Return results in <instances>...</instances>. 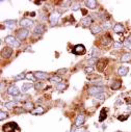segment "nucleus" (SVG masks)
Listing matches in <instances>:
<instances>
[{"mask_svg":"<svg viewBox=\"0 0 131 132\" xmlns=\"http://www.w3.org/2000/svg\"><path fill=\"white\" fill-rule=\"evenodd\" d=\"M130 59H131V54H130V53H125V54H123L122 57H121V61H122V62L129 61Z\"/></svg>","mask_w":131,"mask_h":132,"instance_id":"obj_20","label":"nucleus"},{"mask_svg":"<svg viewBox=\"0 0 131 132\" xmlns=\"http://www.w3.org/2000/svg\"><path fill=\"white\" fill-rule=\"evenodd\" d=\"M30 15H31V16H32V17H35V16H36V13H35V12H32V13H31V14H30Z\"/></svg>","mask_w":131,"mask_h":132,"instance_id":"obj_45","label":"nucleus"},{"mask_svg":"<svg viewBox=\"0 0 131 132\" xmlns=\"http://www.w3.org/2000/svg\"><path fill=\"white\" fill-rule=\"evenodd\" d=\"M12 53H13V49L12 48H10V47H5V48H3L2 49V51H1V56L2 57H10V56H12Z\"/></svg>","mask_w":131,"mask_h":132,"instance_id":"obj_9","label":"nucleus"},{"mask_svg":"<svg viewBox=\"0 0 131 132\" xmlns=\"http://www.w3.org/2000/svg\"><path fill=\"white\" fill-rule=\"evenodd\" d=\"M82 124H84V116L79 114V116L76 118L75 125H76V126H80V125H82Z\"/></svg>","mask_w":131,"mask_h":132,"instance_id":"obj_15","label":"nucleus"},{"mask_svg":"<svg viewBox=\"0 0 131 132\" xmlns=\"http://www.w3.org/2000/svg\"><path fill=\"white\" fill-rule=\"evenodd\" d=\"M84 72H85V73H92V72H93V68H92V67H86V68L84 69Z\"/></svg>","mask_w":131,"mask_h":132,"instance_id":"obj_38","label":"nucleus"},{"mask_svg":"<svg viewBox=\"0 0 131 132\" xmlns=\"http://www.w3.org/2000/svg\"><path fill=\"white\" fill-rule=\"evenodd\" d=\"M32 85L31 83H24L23 85H22V88H21V90H22V93H26L28 89H30V88H32Z\"/></svg>","mask_w":131,"mask_h":132,"instance_id":"obj_19","label":"nucleus"},{"mask_svg":"<svg viewBox=\"0 0 131 132\" xmlns=\"http://www.w3.org/2000/svg\"><path fill=\"white\" fill-rule=\"evenodd\" d=\"M79 9H80V4H79L78 2H75V3L72 4V11L75 12V11H78Z\"/></svg>","mask_w":131,"mask_h":132,"instance_id":"obj_28","label":"nucleus"},{"mask_svg":"<svg viewBox=\"0 0 131 132\" xmlns=\"http://www.w3.org/2000/svg\"><path fill=\"white\" fill-rule=\"evenodd\" d=\"M104 92V87L103 86H98V85H95V86H92L88 88V94L89 95H93V96H96L100 93H103Z\"/></svg>","mask_w":131,"mask_h":132,"instance_id":"obj_3","label":"nucleus"},{"mask_svg":"<svg viewBox=\"0 0 131 132\" xmlns=\"http://www.w3.org/2000/svg\"><path fill=\"white\" fill-rule=\"evenodd\" d=\"M113 48H116V49H120V48H122V44L121 43H113Z\"/></svg>","mask_w":131,"mask_h":132,"instance_id":"obj_36","label":"nucleus"},{"mask_svg":"<svg viewBox=\"0 0 131 132\" xmlns=\"http://www.w3.org/2000/svg\"><path fill=\"white\" fill-rule=\"evenodd\" d=\"M73 132H85L84 128H77V129H73Z\"/></svg>","mask_w":131,"mask_h":132,"instance_id":"obj_37","label":"nucleus"},{"mask_svg":"<svg viewBox=\"0 0 131 132\" xmlns=\"http://www.w3.org/2000/svg\"><path fill=\"white\" fill-rule=\"evenodd\" d=\"M25 77H26V75H24L23 73H21V74L15 76V77H14V80H21V79H23V78H25Z\"/></svg>","mask_w":131,"mask_h":132,"instance_id":"obj_29","label":"nucleus"},{"mask_svg":"<svg viewBox=\"0 0 131 132\" xmlns=\"http://www.w3.org/2000/svg\"><path fill=\"white\" fill-rule=\"evenodd\" d=\"M97 99H104L105 97H106V94H104V93H100V94H98V95H96L95 96Z\"/></svg>","mask_w":131,"mask_h":132,"instance_id":"obj_32","label":"nucleus"},{"mask_svg":"<svg viewBox=\"0 0 131 132\" xmlns=\"http://www.w3.org/2000/svg\"><path fill=\"white\" fill-rule=\"evenodd\" d=\"M4 24H5V26L6 27H9V28H14L15 27V25H16V21L15 20H5L4 21Z\"/></svg>","mask_w":131,"mask_h":132,"instance_id":"obj_17","label":"nucleus"},{"mask_svg":"<svg viewBox=\"0 0 131 132\" xmlns=\"http://www.w3.org/2000/svg\"><path fill=\"white\" fill-rule=\"evenodd\" d=\"M50 81L51 82H53V83H60V81H61V78L59 77V76H53V77H51L50 78Z\"/></svg>","mask_w":131,"mask_h":132,"instance_id":"obj_22","label":"nucleus"},{"mask_svg":"<svg viewBox=\"0 0 131 132\" xmlns=\"http://www.w3.org/2000/svg\"><path fill=\"white\" fill-rule=\"evenodd\" d=\"M124 47H126L127 49L131 50V42H130V41H125V43H124Z\"/></svg>","mask_w":131,"mask_h":132,"instance_id":"obj_34","label":"nucleus"},{"mask_svg":"<svg viewBox=\"0 0 131 132\" xmlns=\"http://www.w3.org/2000/svg\"><path fill=\"white\" fill-rule=\"evenodd\" d=\"M20 25H21L23 28L27 29V28H30L32 25H34V22H32V20H30V19H28V18H23V19L20 21Z\"/></svg>","mask_w":131,"mask_h":132,"instance_id":"obj_5","label":"nucleus"},{"mask_svg":"<svg viewBox=\"0 0 131 132\" xmlns=\"http://www.w3.org/2000/svg\"><path fill=\"white\" fill-rule=\"evenodd\" d=\"M66 72H67V69H59V70L57 71V73L60 74V75H61V74H64Z\"/></svg>","mask_w":131,"mask_h":132,"instance_id":"obj_39","label":"nucleus"},{"mask_svg":"<svg viewBox=\"0 0 131 132\" xmlns=\"http://www.w3.org/2000/svg\"><path fill=\"white\" fill-rule=\"evenodd\" d=\"M106 63H107V60L105 59H100L99 61L97 62V70L99 72H103L105 67H106Z\"/></svg>","mask_w":131,"mask_h":132,"instance_id":"obj_8","label":"nucleus"},{"mask_svg":"<svg viewBox=\"0 0 131 132\" xmlns=\"http://www.w3.org/2000/svg\"><path fill=\"white\" fill-rule=\"evenodd\" d=\"M0 114H1V116H0V120H1V121H3V120H4V118H6V117H7V116H6L7 113H6V112H4L3 110H1Z\"/></svg>","mask_w":131,"mask_h":132,"instance_id":"obj_35","label":"nucleus"},{"mask_svg":"<svg viewBox=\"0 0 131 132\" xmlns=\"http://www.w3.org/2000/svg\"><path fill=\"white\" fill-rule=\"evenodd\" d=\"M92 21H93V19H92V17H84L83 19H81V21H80V23L83 25V26H89L91 24H92Z\"/></svg>","mask_w":131,"mask_h":132,"instance_id":"obj_12","label":"nucleus"},{"mask_svg":"<svg viewBox=\"0 0 131 132\" xmlns=\"http://www.w3.org/2000/svg\"><path fill=\"white\" fill-rule=\"evenodd\" d=\"M121 85H122V81H120V80H116L114 83L111 85V88H112V89H118V88H120Z\"/></svg>","mask_w":131,"mask_h":132,"instance_id":"obj_23","label":"nucleus"},{"mask_svg":"<svg viewBox=\"0 0 131 132\" xmlns=\"http://www.w3.org/2000/svg\"><path fill=\"white\" fill-rule=\"evenodd\" d=\"M72 52L74 53V54H76V55H82V54H84L85 53V47L83 46V45H76L73 49H72Z\"/></svg>","mask_w":131,"mask_h":132,"instance_id":"obj_4","label":"nucleus"},{"mask_svg":"<svg viewBox=\"0 0 131 132\" xmlns=\"http://www.w3.org/2000/svg\"><path fill=\"white\" fill-rule=\"evenodd\" d=\"M5 42L10 45V46H12V47H14V48H18V47H20V42L18 41V40H16L13 36H7V37H5Z\"/></svg>","mask_w":131,"mask_h":132,"instance_id":"obj_2","label":"nucleus"},{"mask_svg":"<svg viewBox=\"0 0 131 132\" xmlns=\"http://www.w3.org/2000/svg\"><path fill=\"white\" fill-rule=\"evenodd\" d=\"M127 119V117H119V120L120 121H125Z\"/></svg>","mask_w":131,"mask_h":132,"instance_id":"obj_42","label":"nucleus"},{"mask_svg":"<svg viewBox=\"0 0 131 132\" xmlns=\"http://www.w3.org/2000/svg\"><path fill=\"white\" fill-rule=\"evenodd\" d=\"M41 87H43V84H42V83H37V84H36V88H37V89H39V88H41Z\"/></svg>","mask_w":131,"mask_h":132,"instance_id":"obj_40","label":"nucleus"},{"mask_svg":"<svg viewBox=\"0 0 131 132\" xmlns=\"http://www.w3.org/2000/svg\"><path fill=\"white\" fill-rule=\"evenodd\" d=\"M15 105H16V102L15 101H11V102H6L5 103V107L9 108V109H12Z\"/></svg>","mask_w":131,"mask_h":132,"instance_id":"obj_25","label":"nucleus"},{"mask_svg":"<svg viewBox=\"0 0 131 132\" xmlns=\"http://www.w3.org/2000/svg\"><path fill=\"white\" fill-rule=\"evenodd\" d=\"M118 73L122 76H125L127 73H128V68L127 67H121L119 70H118Z\"/></svg>","mask_w":131,"mask_h":132,"instance_id":"obj_21","label":"nucleus"},{"mask_svg":"<svg viewBox=\"0 0 131 132\" xmlns=\"http://www.w3.org/2000/svg\"><path fill=\"white\" fill-rule=\"evenodd\" d=\"M44 31H45V27L43 26V25H37L36 27H35V30H34V32L36 35H43L44 34Z\"/></svg>","mask_w":131,"mask_h":132,"instance_id":"obj_11","label":"nucleus"},{"mask_svg":"<svg viewBox=\"0 0 131 132\" xmlns=\"http://www.w3.org/2000/svg\"><path fill=\"white\" fill-rule=\"evenodd\" d=\"M96 62H98L97 61V57H93V58H91V59L87 60V64H89V65H92V64H94Z\"/></svg>","mask_w":131,"mask_h":132,"instance_id":"obj_30","label":"nucleus"},{"mask_svg":"<svg viewBox=\"0 0 131 132\" xmlns=\"http://www.w3.org/2000/svg\"><path fill=\"white\" fill-rule=\"evenodd\" d=\"M59 17H60L59 13H57V12L52 13V14L49 16V22H50L52 25H53V24H56L57 21H58V19H59Z\"/></svg>","mask_w":131,"mask_h":132,"instance_id":"obj_7","label":"nucleus"},{"mask_svg":"<svg viewBox=\"0 0 131 132\" xmlns=\"http://www.w3.org/2000/svg\"><path fill=\"white\" fill-rule=\"evenodd\" d=\"M7 93H9L10 95H12V96H18V95L20 94V89H19L16 85H12V86H10V88L7 89Z\"/></svg>","mask_w":131,"mask_h":132,"instance_id":"obj_10","label":"nucleus"},{"mask_svg":"<svg viewBox=\"0 0 131 132\" xmlns=\"http://www.w3.org/2000/svg\"><path fill=\"white\" fill-rule=\"evenodd\" d=\"M15 111H16V112H20V111H22V112H23V109H22V108H16V109H15Z\"/></svg>","mask_w":131,"mask_h":132,"instance_id":"obj_43","label":"nucleus"},{"mask_svg":"<svg viewBox=\"0 0 131 132\" xmlns=\"http://www.w3.org/2000/svg\"><path fill=\"white\" fill-rule=\"evenodd\" d=\"M84 3H85V5H86L88 9H91V10H94V9H96V6H97V2L94 1V0H86Z\"/></svg>","mask_w":131,"mask_h":132,"instance_id":"obj_14","label":"nucleus"},{"mask_svg":"<svg viewBox=\"0 0 131 132\" xmlns=\"http://www.w3.org/2000/svg\"><path fill=\"white\" fill-rule=\"evenodd\" d=\"M100 114H101V116H100V118H99V121L102 122V121H104V119L106 118V110H105V109H102Z\"/></svg>","mask_w":131,"mask_h":132,"instance_id":"obj_26","label":"nucleus"},{"mask_svg":"<svg viewBox=\"0 0 131 132\" xmlns=\"http://www.w3.org/2000/svg\"><path fill=\"white\" fill-rule=\"evenodd\" d=\"M35 77L37 79H46V78H48V74L45 72H36Z\"/></svg>","mask_w":131,"mask_h":132,"instance_id":"obj_13","label":"nucleus"},{"mask_svg":"<svg viewBox=\"0 0 131 132\" xmlns=\"http://www.w3.org/2000/svg\"><path fill=\"white\" fill-rule=\"evenodd\" d=\"M2 131L3 132H20V128L17 123L10 122L2 126Z\"/></svg>","mask_w":131,"mask_h":132,"instance_id":"obj_1","label":"nucleus"},{"mask_svg":"<svg viewBox=\"0 0 131 132\" xmlns=\"http://www.w3.org/2000/svg\"><path fill=\"white\" fill-rule=\"evenodd\" d=\"M24 108L27 109V110H31L32 108H34V104H32L31 102H27L24 104Z\"/></svg>","mask_w":131,"mask_h":132,"instance_id":"obj_24","label":"nucleus"},{"mask_svg":"<svg viewBox=\"0 0 131 132\" xmlns=\"http://www.w3.org/2000/svg\"><path fill=\"white\" fill-rule=\"evenodd\" d=\"M3 87H4V83L1 82V90H3Z\"/></svg>","mask_w":131,"mask_h":132,"instance_id":"obj_44","label":"nucleus"},{"mask_svg":"<svg viewBox=\"0 0 131 132\" xmlns=\"http://www.w3.org/2000/svg\"><path fill=\"white\" fill-rule=\"evenodd\" d=\"M113 31L117 32V34H120V32H123L124 31V27L122 24L120 23H117L114 26H113Z\"/></svg>","mask_w":131,"mask_h":132,"instance_id":"obj_16","label":"nucleus"},{"mask_svg":"<svg viewBox=\"0 0 131 132\" xmlns=\"http://www.w3.org/2000/svg\"><path fill=\"white\" fill-rule=\"evenodd\" d=\"M27 36H28V29L22 28L17 31V37L19 40H25L27 38Z\"/></svg>","mask_w":131,"mask_h":132,"instance_id":"obj_6","label":"nucleus"},{"mask_svg":"<svg viewBox=\"0 0 131 132\" xmlns=\"http://www.w3.org/2000/svg\"><path fill=\"white\" fill-rule=\"evenodd\" d=\"M26 78H27L28 80H31V81H35V80H36V77H35V75H32L31 73H28V74L26 75Z\"/></svg>","mask_w":131,"mask_h":132,"instance_id":"obj_31","label":"nucleus"},{"mask_svg":"<svg viewBox=\"0 0 131 132\" xmlns=\"http://www.w3.org/2000/svg\"><path fill=\"white\" fill-rule=\"evenodd\" d=\"M101 26H99V25H97V24H95V25H93L92 27H91V30H92V32L93 34H98V32H100L101 31Z\"/></svg>","mask_w":131,"mask_h":132,"instance_id":"obj_18","label":"nucleus"},{"mask_svg":"<svg viewBox=\"0 0 131 132\" xmlns=\"http://www.w3.org/2000/svg\"><path fill=\"white\" fill-rule=\"evenodd\" d=\"M103 27H104V28H109V27H110V24H109L108 22H106V23H104Z\"/></svg>","mask_w":131,"mask_h":132,"instance_id":"obj_41","label":"nucleus"},{"mask_svg":"<svg viewBox=\"0 0 131 132\" xmlns=\"http://www.w3.org/2000/svg\"><path fill=\"white\" fill-rule=\"evenodd\" d=\"M64 87H66V84H64V83H62V82H60V83H58V84L56 85V88H57V89H59V90L63 89Z\"/></svg>","mask_w":131,"mask_h":132,"instance_id":"obj_33","label":"nucleus"},{"mask_svg":"<svg viewBox=\"0 0 131 132\" xmlns=\"http://www.w3.org/2000/svg\"><path fill=\"white\" fill-rule=\"evenodd\" d=\"M44 112V109L42 108V107H37L34 111H32V113L34 114H38V113H43Z\"/></svg>","mask_w":131,"mask_h":132,"instance_id":"obj_27","label":"nucleus"}]
</instances>
